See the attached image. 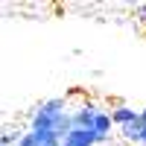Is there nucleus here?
Masks as SVG:
<instances>
[{"instance_id": "9d476101", "label": "nucleus", "mask_w": 146, "mask_h": 146, "mask_svg": "<svg viewBox=\"0 0 146 146\" xmlns=\"http://www.w3.org/2000/svg\"><path fill=\"white\" fill-rule=\"evenodd\" d=\"M18 146H35L32 135H21V137H18Z\"/></svg>"}, {"instance_id": "20e7f679", "label": "nucleus", "mask_w": 146, "mask_h": 146, "mask_svg": "<svg viewBox=\"0 0 146 146\" xmlns=\"http://www.w3.org/2000/svg\"><path fill=\"white\" fill-rule=\"evenodd\" d=\"M91 131H94L96 137H108V131H111V117H108V111H96L94 114Z\"/></svg>"}, {"instance_id": "6e6552de", "label": "nucleus", "mask_w": 146, "mask_h": 146, "mask_svg": "<svg viewBox=\"0 0 146 146\" xmlns=\"http://www.w3.org/2000/svg\"><path fill=\"white\" fill-rule=\"evenodd\" d=\"M18 131H3V135H0V146H9V143H18Z\"/></svg>"}, {"instance_id": "9b49d317", "label": "nucleus", "mask_w": 146, "mask_h": 146, "mask_svg": "<svg viewBox=\"0 0 146 146\" xmlns=\"http://www.w3.org/2000/svg\"><path fill=\"white\" fill-rule=\"evenodd\" d=\"M137 114H140V123L146 126V108H143V111H137Z\"/></svg>"}, {"instance_id": "39448f33", "label": "nucleus", "mask_w": 146, "mask_h": 146, "mask_svg": "<svg viewBox=\"0 0 146 146\" xmlns=\"http://www.w3.org/2000/svg\"><path fill=\"white\" fill-rule=\"evenodd\" d=\"M108 117H111V123L126 126V123H131V120H137V111H135V108H129V105H117L114 111H108Z\"/></svg>"}, {"instance_id": "7ed1b4c3", "label": "nucleus", "mask_w": 146, "mask_h": 146, "mask_svg": "<svg viewBox=\"0 0 146 146\" xmlns=\"http://www.w3.org/2000/svg\"><path fill=\"white\" fill-rule=\"evenodd\" d=\"M100 111V108H94L91 102L88 105H82V108H76V111L70 114V120H73V129H88L91 131V123H94V114Z\"/></svg>"}, {"instance_id": "f8f14e48", "label": "nucleus", "mask_w": 146, "mask_h": 146, "mask_svg": "<svg viewBox=\"0 0 146 146\" xmlns=\"http://www.w3.org/2000/svg\"><path fill=\"white\" fill-rule=\"evenodd\" d=\"M140 143L146 146V126H143V135H140Z\"/></svg>"}, {"instance_id": "f03ea898", "label": "nucleus", "mask_w": 146, "mask_h": 146, "mask_svg": "<svg viewBox=\"0 0 146 146\" xmlns=\"http://www.w3.org/2000/svg\"><path fill=\"white\" fill-rule=\"evenodd\" d=\"M73 129V120H70V111H62V114H56L53 120H50V131H53V137L62 143L64 140V135Z\"/></svg>"}, {"instance_id": "f257e3e1", "label": "nucleus", "mask_w": 146, "mask_h": 146, "mask_svg": "<svg viewBox=\"0 0 146 146\" xmlns=\"http://www.w3.org/2000/svg\"><path fill=\"white\" fill-rule=\"evenodd\" d=\"M62 146H96V135L88 129H70L62 140Z\"/></svg>"}, {"instance_id": "1a4fd4ad", "label": "nucleus", "mask_w": 146, "mask_h": 146, "mask_svg": "<svg viewBox=\"0 0 146 146\" xmlns=\"http://www.w3.org/2000/svg\"><path fill=\"white\" fill-rule=\"evenodd\" d=\"M135 18L146 23V3H140V6H135Z\"/></svg>"}, {"instance_id": "0eeeda50", "label": "nucleus", "mask_w": 146, "mask_h": 146, "mask_svg": "<svg viewBox=\"0 0 146 146\" xmlns=\"http://www.w3.org/2000/svg\"><path fill=\"white\" fill-rule=\"evenodd\" d=\"M41 114H47V117H56V114H62V111H67V100H62V96H56V100H47L41 108H38Z\"/></svg>"}, {"instance_id": "423d86ee", "label": "nucleus", "mask_w": 146, "mask_h": 146, "mask_svg": "<svg viewBox=\"0 0 146 146\" xmlns=\"http://www.w3.org/2000/svg\"><path fill=\"white\" fill-rule=\"evenodd\" d=\"M120 129H123V137H126V140H131V143H140V135H143V123H140V114H137V120H131V123L120 126Z\"/></svg>"}]
</instances>
